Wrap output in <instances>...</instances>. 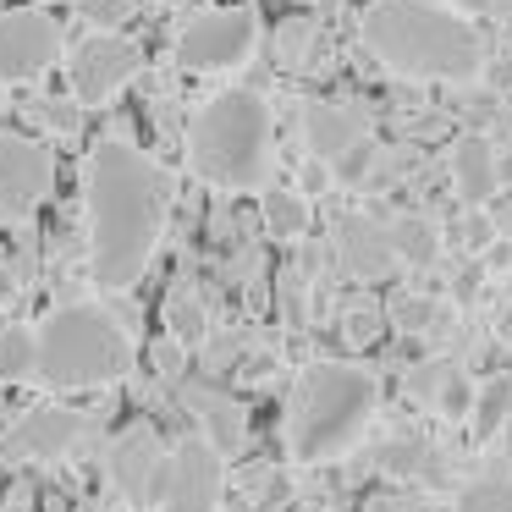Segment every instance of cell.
Returning <instances> with one entry per match:
<instances>
[{
	"mask_svg": "<svg viewBox=\"0 0 512 512\" xmlns=\"http://www.w3.org/2000/svg\"><path fill=\"white\" fill-rule=\"evenodd\" d=\"M386 468H391V474H413V468H419V446H413V441L408 446H402V441L386 446Z\"/></svg>",
	"mask_w": 512,
	"mask_h": 512,
	"instance_id": "cell-29",
	"label": "cell"
},
{
	"mask_svg": "<svg viewBox=\"0 0 512 512\" xmlns=\"http://www.w3.org/2000/svg\"><path fill=\"white\" fill-rule=\"evenodd\" d=\"M369 138V116L353 100H309L303 105V144L320 166H336L347 149Z\"/></svg>",
	"mask_w": 512,
	"mask_h": 512,
	"instance_id": "cell-13",
	"label": "cell"
},
{
	"mask_svg": "<svg viewBox=\"0 0 512 512\" xmlns=\"http://www.w3.org/2000/svg\"><path fill=\"white\" fill-rule=\"evenodd\" d=\"M496 336H501V342H512V309H501V320H496Z\"/></svg>",
	"mask_w": 512,
	"mask_h": 512,
	"instance_id": "cell-34",
	"label": "cell"
},
{
	"mask_svg": "<svg viewBox=\"0 0 512 512\" xmlns=\"http://www.w3.org/2000/svg\"><path fill=\"white\" fill-rule=\"evenodd\" d=\"M369 512H397V501H386V496H380V501H369Z\"/></svg>",
	"mask_w": 512,
	"mask_h": 512,
	"instance_id": "cell-36",
	"label": "cell"
},
{
	"mask_svg": "<svg viewBox=\"0 0 512 512\" xmlns=\"http://www.w3.org/2000/svg\"><path fill=\"white\" fill-rule=\"evenodd\" d=\"M507 89H512V56H496V61H490V94L501 100Z\"/></svg>",
	"mask_w": 512,
	"mask_h": 512,
	"instance_id": "cell-31",
	"label": "cell"
},
{
	"mask_svg": "<svg viewBox=\"0 0 512 512\" xmlns=\"http://www.w3.org/2000/svg\"><path fill=\"white\" fill-rule=\"evenodd\" d=\"M452 512H512V479L507 474H479L474 485L457 490Z\"/></svg>",
	"mask_w": 512,
	"mask_h": 512,
	"instance_id": "cell-22",
	"label": "cell"
},
{
	"mask_svg": "<svg viewBox=\"0 0 512 512\" xmlns=\"http://www.w3.org/2000/svg\"><path fill=\"white\" fill-rule=\"evenodd\" d=\"M364 50L397 78H430V83H468L485 72V45L474 23L452 17L424 0H380L358 23Z\"/></svg>",
	"mask_w": 512,
	"mask_h": 512,
	"instance_id": "cell-2",
	"label": "cell"
},
{
	"mask_svg": "<svg viewBox=\"0 0 512 512\" xmlns=\"http://www.w3.org/2000/svg\"><path fill=\"white\" fill-rule=\"evenodd\" d=\"M468 419H474V441H496V430L512 419V375H490L468 402Z\"/></svg>",
	"mask_w": 512,
	"mask_h": 512,
	"instance_id": "cell-19",
	"label": "cell"
},
{
	"mask_svg": "<svg viewBox=\"0 0 512 512\" xmlns=\"http://www.w3.org/2000/svg\"><path fill=\"white\" fill-rule=\"evenodd\" d=\"M78 441H83V413L50 402V408H28L23 413V424L6 435V452L28 457V463H56V457H67Z\"/></svg>",
	"mask_w": 512,
	"mask_h": 512,
	"instance_id": "cell-12",
	"label": "cell"
},
{
	"mask_svg": "<svg viewBox=\"0 0 512 512\" xmlns=\"http://www.w3.org/2000/svg\"><path fill=\"white\" fill-rule=\"evenodd\" d=\"M336 254H342V270L353 281H380L397 265L391 243H386V221H375V215H347L336 226Z\"/></svg>",
	"mask_w": 512,
	"mask_h": 512,
	"instance_id": "cell-14",
	"label": "cell"
},
{
	"mask_svg": "<svg viewBox=\"0 0 512 512\" xmlns=\"http://www.w3.org/2000/svg\"><path fill=\"white\" fill-rule=\"evenodd\" d=\"M380 386L369 369L358 364H309L287 397V452L298 463H325V457L347 452L375 419Z\"/></svg>",
	"mask_w": 512,
	"mask_h": 512,
	"instance_id": "cell-3",
	"label": "cell"
},
{
	"mask_svg": "<svg viewBox=\"0 0 512 512\" xmlns=\"http://www.w3.org/2000/svg\"><path fill=\"white\" fill-rule=\"evenodd\" d=\"M61 61V17L45 6H6L0 12V89L34 83Z\"/></svg>",
	"mask_w": 512,
	"mask_h": 512,
	"instance_id": "cell-9",
	"label": "cell"
},
{
	"mask_svg": "<svg viewBox=\"0 0 512 512\" xmlns=\"http://www.w3.org/2000/svg\"><path fill=\"white\" fill-rule=\"evenodd\" d=\"M325 188H331V166L309 160V166H303V193H325Z\"/></svg>",
	"mask_w": 512,
	"mask_h": 512,
	"instance_id": "cell-32",
	"label": "cell"
},
{
	"mask_svg": "<svg viewBox=\"0 0 512 512\" xmlns=\"http://www.w3.org/2000/svg\"><path fill=\"white\" fill-rule=\"evenodd\" d=\"M127 12H133V0H83V17H94L100 34H111V23H122Z\"/></svg>",
	"mask_w": 512,
	"mask_h": 512,
	"instance_id": "cell-28",
	"label": "cell"
},
{
	"mask_svg": "<svg viewBox=\"0 0 512 512\" xmlns=\"http://www.w3.org/2000/svg\"><path fill=\"white\" fill-rule=\"evenodd\" d=\"M314 6H336V0H314Z\"/></svg>",
	"mask_w": 512,
	"mask_h": 512,
	"instance_id": "cell-37",
	"label": "cell"
},
{
	"mask_svg": "<svg viewBox=\"0 0 512 512\" xmlns=\"http://www.w3.org/2000/svg\"><path fill=\"white\" fill-rule=\"evenodd\" d=\"M463 243H468V248H485V243H490V221H479V215H474V221L463 226Z\"/></svg>",
	"mask_w": 512,
	"mask_h": 512,
	"instance_id": "cell-33",
	"label": "cell"
},
{
	"mask_svg": "<svg viewBox=\"0 0 512 512\" xmlns=\"http://www.w3.org/2000/svg\"><path fill=\"white\" fill-rule=\"evenodd\" d=\"M452 182L463 193V204H490L501 188V166H496V144L479 133H468L463 144H452Z\"/></svg>",
	"mask_w": 512,
	"mask_h": 512,
	"instance_id": "cell-16",
	"label": "cell"
},
{
	"mask_svg": "<svg viewBox=\"0 0 512 512\" xmlns=\"http://www.w3.org/2000/svg\"><path fill=\"white\" fill-rule=\"evenodd\" d=\"M391 320H397V331H430V320H441V303L397 298V303H391Z\"/></svg>",
	"mask_w": 512,
	"mask_h": 512,
	"instance_id": "cell-23",
	"label": "cell"
},
{
	"mask_svg": "<svg viewBox=\"0 0 512 512\" xmlns=\"http://www.w3.org/2000/svg\"><path fill=\"white\" fill-rule=\"evenodd\" d=\"M188 160L204 182L226 193L265 188L270 171V105L254 89H221L199 105L188 127Z\"/></svg>",
	"mask_w": 512,
	"mask_h": 512,
	"instance_id": "cell-5",
	"label": "cell"
},
{
	"mask_svg": "<svg viewBox=\"0 0 512 512\" xmlns=\"http://www.w3.org/2000/svg\"><path fill=\"white\" fill-rule=\"evenodd\" d=\"M259 45V17L254 6H215L182 23L177 61L188 72H237Z\"/></svg>",
	"mask_w": 512,
	"mask_h": 512,
	"instance_id": "cell-6",
	"label": "cell"
},
{
	"mask_svg": "<svg viewBox=\"0 0 512 512\" xmlns=\"http://www.w3.org/2000/svg\"><path fill=\"white\" fill-rule=\"evenodd\" d=\"M138 72H144V50L127 34H89L67 61L72 105H78V111H94V105H105L111 94H122Z\"/></svg>",
	"mask_w": 512,
	"mask_h": 512,
	"instance_id": "cell-8",
	"label": "cell"
},
{
	"mask_svg": "<svg viewBox=\"0 0 512 512\" xmlns=\"http://www.w3.org/2000/svg\"><path fill=\"white\" fill-rule=\"evenodd\" d=\"M452 6H457V12H485L490 0H452Z\"/></svg>",
	"mask_w": 512,
	"mask_h": 512,
	"instance_id": "cell-35",
	"label": "cell"
},
{
	"mask_svg": "<svg viewBox=\"0 0 512 512\" xmlns=\"http://www.w3.org/2000/svg\"><path fill=\"white\" fill-rule=\"evenodd\" d=\"M166 331H171L177 347L204 342V331H210V309H204V298H199L193 281H177V287L166 292Z\"/></svg>",
	"mask_w": 512,
	"mask_h": 512,
	"instance_id": "cell-17",
	"label": "cell"
},
{
	"mask_svg": "<svg viewBox=\"0 0 512 512\" xmlns=\"http://www.w3.org/2000/svg\"><path fill=\"white\" fill-rule=\"evenodd\" d=\"M265 226L276 237H303L309 232V199L292 188H270L265 193Z\"/></svg>",
	"mask_w": 512,
	"mask_h": 512,
	"instance_id": "cell-21",
	"label": "cell"
},
{
	"mask_svg": "<svg viewBox=\"0 0 512 512\" xmlns=\"http://www.w3.org/2000/svg\"><path fill=\"white\" fill-rule=\"evenodd\" d=\"M386 243H391V259H408V265H435L441 259V237H435V226L424 221V215H397V221L386 226Z\"/></svg>",
	"mask_w": 512,
	"mask_h": 512,
	"instance_id": "cell-18",
	"label": "cell"
},
{
	"mask_svg": "<svg viewBox=\"0 0 512 512\" xmlns=\"http://www.w3.org/2000/svg\"><path fill=\"white\" fill-rule=\"evenodd\" d=\"M0 380H34V325H0Z\"/></svg>",
	"mask_w": 512,
	"mask_h": 512,
	"instance_id": "cell-20",
	"label": "cell"
},
{
	"mask_svg": "<svg viewBox=\"0 0 512 512\" xmlns=\"http://www.w3.org/2000/svg\"><path fill=\"white\" fill-rule=\"evenodd\" d=\"M39 116H45L50 133H61V138H78L83 133V111L72 100H39Z\"/></svg>",
	"mask_w": 512,
	"mask_h": 512,
	"instance_id": "cell-24",
	"label": "cell"
},
{
	"mask_svg": "<svg viewBox=\"0 0 512 512\" xmlns=\"http://www.w3.org/2000/svg\"><path fill=\"white\" fill-rule=\"evenodd\" d=\"M166 457H171V446L160 441V430H149V424H133V430H122V435L111 441V457H105V468H111V485L122 490L133 507H144V501H160Z\"/></svg>",
	"mask_w": 512,
	"mask_h": 512,
	"instance_id": "cell-11",
	"label": "cell"
},
{
	"mask_svg": "<svg viewBox=\"0 0 512 512\" xmlns=\"http://www.w3.org/2000/svg\"><path fill=\"white\" fill-rule=\"evenodd\" d=\"M155 364H160V375H166V380H177L182 375V347L177 342H160L155 347Z\"/></svg>",
	"mask_w": 512,
	"mask_h": 512,
	"instance_id": "cell-30",
	"label": "cell"
},
{
	"mask_svg": "<svg viewBox=\"0 0 512 512\" xmlns=\"http://www.w3.org/2000/svg\"><path fill=\"white\" fill-rule=\"evenodd\" d=\"M369 166H375V144H369V138H364V144H358V149H347V155L336 160V166H331V177H342V182H358V177H364Z\"/></svg>",
	"mask_w": 512,
	"mask_h": 512,
	"instance_id": "cell-27",
	"label": "cell"
},
{
	"mask_svg": "<svg viewBox=\"0 0 512 512\" xmlns=\"http://www.w3.org/2000/svg\"><path fill=\"white\" fill-rule=\"evenodd\" d=\"M56 193V149L0 127V226H23Z\"/></svg>",
	"mask_w": 512,
	"mask_h": 512,
	"instance_id": "cell-7",
	"label": "cell"
},
{
	"mask_svg": "<svg viewBox=\"0 0 512 512\" xmlns=\"http://www.w3.org/2000/svg\"><path fill=\"white\" fill-rule=\"evenodd\" d=\"M182 402H188L204 424L199 441H210L215 452H237V446H243V435H248L243 402H232L226 391H210V386H182Z\"/></svg>",
	"mask_w": 512,
	"mask_h": 512,
	"instance_id": "cell-15",
	"label": "cell"
},
{
	"mask_svg": "<svg viewBox=\"0 0 512 512\" xmlns=\"http://www.w3.org/2000/svg\"><path fill=\"white\" fill-rule=\"evenodd\" d=\"M463 116H468V122H474V133L479 138H485V127L490 122H501V100H496V94H468V105H463Z\"/></svg>",
	"mask_w": 512,
	"mask_h": 512,
	"instance_id": "cell-26",
	"label": "cell"
},
{
	"mask_svg": "<svg viewBox=\"0 0 512 512\" xmlns=\"http://www.w3.org/2000/svg\"><path fill=\"white\" fill-rule=\"evenodd\" d=\"M127 369H133V336L100 303H61L34 325V380L45 386H111Z\"/></svg>",
	"mask_w": 512,
	"mask_h": 512,
	"instance_id": "cell-4",
	"label": "cell"
},
{
	"mask_svg": "<svg viewBox=\"0 0 512 512\" xmlns=\"http://www.w3.org/2000/svg\"><path fill=\"white\" fill-rule=\"evenodd\" d=\"M468 402H474V386H468V380L452 369V375H446V386L435 391V408H441V413H452V419H463V413H468Z\"/></svg>",
	"mask_w": 512,
	"mask_h": 512,
	"instance_id": "cell-25",
	"label": "cell"
},
{
	"mask_svg": "<svg viewBox=\"0 0 512 512\" xmlns=\"http://www.w3.org/2000/svg\"><path fill=\"white\" fill-rule=\"evenodd\" d=\"M221 490H226V457L210 441L188 435V441L171 446L155 507L160 512H221Z\"/></svg>",
	"mask_w": 512,
	"mask_h": 512,
	"instance_id": "cell-10",
	"label": "cell"
},
{
	"mask_svg": "<svg viewBox=\"0 0 512 512\" xmlns=\"http://www.w3.org/2000/svg\"><path fill=\"white\" fill-rule=\"evenodd\" d=\"M83 210H89V270L105 292H127L149 270L171 215V177L144 149L105 138L83 166Z\"/></svg>",
	"mask_w": 512,
	"mask_h": 512,
	"instance_id": "cell-1",
	"label": "cell"
}]
</instances>
